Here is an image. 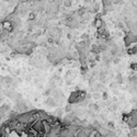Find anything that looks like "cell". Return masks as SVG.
Masks as SVG:
<instances>
[{"label":"cell","mask_w":137,"mask_h":137,"mask_svg":"<svg viewBox=\"0 0 137 137\" xmlns=\"http://www.w3.org/2000/svg\"><path fill=\"white\" fill-rule=\"evenodd\" d=\"M2 30H6L8 32H11L13 30V22L9 20H6V21H2Z\"/></svg>","instance_id":"obj_1"},{"label":"cell","mask_w":137,"mask_h":137,"mask_svg":"<svg viewBox=\"0 0 137 137\" xmlns=\"http://www.w3.org/2000/svg\"><path fill=\"white\" fill-rule=\"evenodd\" d=\"M45 103H46V105H48V106H56V105H57V103L55 102V99L52 98V97H48V98L46 99V101H45Z\"/></svg>","instance_id":"obj_2"},{"label":"cell","mask_w":137,"mask_h":137,"mask_svg":"<svg viewBox=\"0 0 137 137\" xmlns=\"http://www.w3.org/2000/svg\"><path fill=\"white\" fill-rule=\"evenodd\" d=\"M93 25H95V27H96V29H98V30H100V29H102V27L104 26V24H103V21L101 20V19H99V18L95 21V24H93Z\"/></svg>","instance_id":"obj_3"},{"label":"cell","mask_w":137,"mask_h":137,"mask_svg":"<svg viewBox=\"0 0 137 137\" xmlns=\"http://www.w3.org/2000/svg\"><path fill=\"white\" fill-rule=\"evenodd\" d=\"M91 53H93V54H99L100 52H101V49H100V46L98 45V44H92L91 45Z\"/></svg>","instance_id":"obj_4"},{"label":"cell","mask_w":137,"mask_h":137,"mask_svg":"<svg viewBox=\"0 0 137 137\" xmlns=\"http://www.w3.org/2000/svg\"><path fill=\"white\" fill-rule=\"evenodd\" d=\"M89 109L91 111H93V112H98L99 111V105L96 104V103H90L89 104Z\"/></svg>","instance_id":"obj_5"},{"label":"cell","mask_w":137,"mask_h":137,"mask_svg":"<svg viewBox=\"0 0 137 137\" xmlns=\"http://www.w3.org/2000/svg\"><path fill=\"white\" fill-rule=\"evenodd\" d=\"M127 53H128L129 55H136V54H137V45L131 47V48L127 50Z\"/></svg>","instance_id":"obj_6"},{"label":"cell","mask_w":137,"mask_h":137,"mask_svg":"<svg viewBox=\"0 0 137 137\" xmlns=\"http://www.w3.org/2000/svg\"><path fill=\"white\" fill-rule=\"evenodd\" d=\"M93 87H95V89H96L97 91H100V90H102V89L104 88V86H103L102 83H96L95 86H93Z\"/></svg>","instance_id":"obj_7"},{"label":"cell","mask_w":137,"mask_h":137,"mask_svg":"<svg viewBox=\"0 0 137 137\" xmlns=\"http://www.w3.org/2000/svg\"><path fill=\"white\" fill-rule=\"evenodd\" d=\"M116 81H117V83L119 84H122V83H123V76H122L121 74H119L117 76H116Z\"/></svg>","instance_id":"obj_8"},{"label":"cell","mask_w":137,"mask_h":137,"mask_svg":"<svg viewBox=\"0 0 137 137\" xmlns=\"http://www.w3.org/2000/svg\"><path fill=\"white\" fill-rule=\"evenodd\" d=\"M65 111H66V112H71V111H73V104L68 103L66 106H65Z\"/></svg>","instance_id":"obj_9"},{"label":"cell","mask_w":137,"mask_h":137,"mask_svg":"<svg viewBox=\"0 0 137 137\" xmlns=\"http://www.w3.org/2000/svg\"><path fill=\"white\" fill-rule=\"evenodd\" d=\"M131 137H137V128H134V129H131Z\"/></svg>","instance_id":"obj_10"},{"label":"cell","mask_w":137,"mask_h":137,"mask_svg":"<svg viewBox=\"0 0 137 137\" xmlns=\"http://www.w3.org/2000/svg\"><path fill=\"white\" fill-rule=\"evenodd\" d=\"M92 98H93V99H96V100L100 99V98H101V93H99V92H95V93L92 95Z\"/></svg>","instance_id":"obj_11"},{"label":"cell","mask_w":137,"mask_h":137,"mask_svg":"<svg viewBox=\"0 0 137 137\" xmlns=\"http://www.w3.org/2000/svg\"><path fill=\"white\" fill-rule=\"evenodd\" d=\"M52 92H53V90H52V89H47V90H45V91H44V93H43V95L46 96V97H47V96L49 97L50 95H52Z\"/></svg>","instance_id":"obj_12"},{"label":"cell","mask_w":137,"mask_h":137,"mask_svg":"<svg viewBox=\"0 0 137 137\" xmlns=\"http://www.w3.org/2000/svg\"><path fill=\"white\" fill-rule=\"evenodd\" d=\"M131 68H132V70H136L137 71V63H132L131 64Z\"/></svg>","instance_id":"obj_13"},{"label":"cell","mask_w":137,"mask_h":137,"mask_svg":"<svg viewBox=\"0 0 137 137\" xmlns=\"http://www.w3.org/2000/svg\"><path fill=\"white\" fill-rule=\"evenodd\" d=\"M29 19H30V20H34V19H35V13H34V12H31L30 14H29Z\"/></svg>","instance_id":"obj_14"},{"label":"cell","mask_w":137,"mask_h":137,"mask_svg":"<svg viewBox=\"0 0 137 137\" xmlns=\"http://www.w3.org/2000/svg\"><path fill=\"white\" fill-rule=\"evenodd\" d=\"M107 137H117V135L115 134V133H113V132L110 131V133H109V135H107Z\"/></svg>","instance_id":"obj_15"},{"label":"cell","mask_w":137,"mask_h":137,"mask_svg":"<svg viewBox=\"0 0 137 137\" xmlns=\"http://www.w3.org/2000/svg\"><path fill=\"white\" fill-rule=\"evenodd\" d=\"M62 115H63V111L62 110H57V112H56V116H62Z\"/></svg>","instance_id":"obj_16"},{"label":"cell","mask_w":137,"mask_h":137,"mask_svg":"<svg viewBox=\"0 0 137 137\" xmlns=\"http://www.w3.org/2000/svg\"><path fill=\"white\" fill-rule=\"evenodd\" d=\"M116 109H117V104H116V103H115V104H113L112 106H110V110H113V111H115Z\"/></svg>","instance_id":"obj_17"},{"label":"cell","mask_w":137,"mask_h":137,"mask_svg":"<svg viewBox=\"0 0 137 137\" xmlns=\"http://www.w3.org/2000/svg\"><path fill=\"white\" fill-rule=\"evenodd\" d=\"M111 1H112V3H114V4H117V3H120V2L122 1V0H111Z\"/></svg>","instance_id":"obj_18"},{"label":"cell","mask_w":137,"mask_h":137,"mask_svg":"<svg viewBox=\"0 0 137 137\" xmlns=\"http://www.w3.org/2000/svg\"><path fill=\"white\" fill-rule=\"evenodd\" d=\"M102 98H103L104 100L107 99V93H106V92H103V93H102Z\"/></svg>","instance_id":"obj_19"},{"label":"cell","mask_w":137,"mask_h":137,"mask_svg":"<svg viewBox=\"0 0 137 137\" xmlns=\"http://www.w3.org/2000/svg\"><path fill=\"white\" fill-rule=\"evenodd\" d=\"M116 84H117V83H115V82H114V83L111 84V87H112V88H115V87H116Z\"/></svg>","instance_id":"obj_20"},{"label":"cell","mask_w":137,"mask_h":137,"mask_svg":"<svg viewBox=\"0 0 137 137\" xmlns=\"http://www.w3.org/2000/svg\"><path fill=\"white\" fill-rule=\"evenodd\" d=\"M26 80H27V81H30V80H31V77H30V76H27V77H26Z\"/></svg>","instance_id":"obj_21"}]
</instances>
